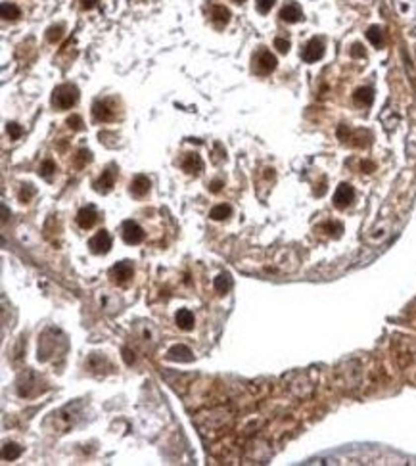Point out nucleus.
Masks as SVG:
<instances>
[{
  "mask_svg": "<svg viewBox=\"0 0 416 466\" xmlns=\"http://www.w3.org/2000/svg\"><path fill=\"white\" fill-rule=\"evenodd\" d=\"M88 248H90L92 253H96V255H104V253H108L110 248H112V236H110V233H106V231L96 233L90 240H88Z\"/></svg>",
  "mask_w": 416,
  "mask_h": 466,
  "instance_id": "nucleus-4",
  "label": "nucleus"
},
{
  "mask_svg": "<svg viewBox=\"0 0 416 466\" xmlns=\"http://www.w3.org/2000/svg\"><path fill=\"white\" fill-rule=\"evenodd\" d=\"M274 48L278 50V52H282V54H286L288 50H290V41H286V39H274Z\"/></svg>",
  "mask_w": 416,
  "mask_h": 466,
  "instance_id": "nucleus-28",
  "label": "nucleus"
},
{
  "mask_svg": "<svg viewBox=\"0 0 416 466\" xmlns=\"http://www.w3.org/2000/svg\"><path fill=\"white\" fill-rule=\"evenodd\" d=\"M115 184V171H112V169H106L104 173H102V176L94 182V190L96 192H102V194H108L110 190L114 188Z\"/></svg>",
  "mask_w": 416,
  "mask_h": 466,
  "instance_id": "nucleus-12",
  "label": "nucleus"
},
{
  "mask_svg": "<svg viewBox=\"0 0 416 466\" xmlns=\"http://www.w3.org/2000/svg\"><path fill=\"white\" fill-rule=\"evenodd\" d=\"M35 194V188L31 186V184H23V188H21V192H19V200L25 204V202H29L31 200V196Z\"/></svg>",
  "mask_w": 416,
  "mask_h": 466,
  "instance_id": "nucleus-26",
  "label": "nucleus"
},
{
  "mask_svg": "<svg viewBox=\"0 0 416 466\" xmlns=\"http://www.w3.org/2000/svg\"><path fill=\"white\" fill-rule=\"evenodd\" d=\"M21 132H23V129H21L17 123H8V134H10V138L17 140V138L21 136Z\"/></svg>",
  "mask_w": 416,
  "mask_h": 466,
  "instance_id": "nucleus-27",
  "label": "nucleus"
},
{
  "mask_svg": "<svg viewBox=\"0 0 416 466\" xmlns=\"http://www.w3.org/2000/svg\"><path fill=\"white\" fill-rule=\"evenodd\" d=\"M280 19L286 23H297L303 19V12L297 4H288L280 10Z\"/></svg>",
  "mask_w": 416,
  "mask_h": 466,
  "instance_id": "nucleus-13",
  "label": "nucleus"
},
{
  "mask_svg": "<svg viewBox=\"0 0 416 466\" xmlns=\"http://www.w3.org/2000/svg\"><path fill=\"white\" fill-rule=\"evenodd\" d=\"M322 56H324V43H322L320 39H316V37L305 44V48H303V52H301V58L305 59L307 63H313V61L320 59Z\"/></svg>",
  "mask_w": 416,
  "mask_h": 466,
  "instance_id": "nucleus-5",
  "label": "nucleus"
},
{
  "mask_svg": "<svg viewBox=\"0 0 416 466\" xmlns=\"http://www.w3.org/2000/svg\"><path fill=\"white\" fill-rule=\"evenodd\" d=\"M67 125H69L71 129H75V131H81V129H83V119L79 116H71L67 119Z\"/></svg>",
  "mask_w": 416,
  "mask_h": 466,
  "instance_id": "nucleus-29",
  "label": "nucleus"
},
{
  "mask_svg": "<svg viewBox=\"0 0 416 466\" xmlns=\"http://www.w3.org/2000/svg\"><path fill=\"white\" fill-rule=\"evenodd\" d=\"M21 453H23V449H21L19 445H15V443H6V445L2 447V459H4V461H15Z\"/></svg>",
  "mask_w": 416,
  "mask_h": 466,
  "instance_id": "nucleus-20",
  "label": "nucleus"
},
{
  "mask_svg": "<svg viewBox=\"0 0 416 466\" xmlns=\"http://www.w3.org/2000/svg\"><path fill=\"white\" fill-rule=\"evenodd\" d=\"M56 171V167H54V163L52 161L48 160V161H44L43 165H41V169H39V175L41 176H44V178H50L52 176V173Z\"/></svg>",
  "mask_w": 416,
  "mask_h": 466,
  "instance_id": "nucleus-23",
  "label": "nucleus"
},
{
  "mask_svg": "<svg viewBox=\"0 0 416 466\" xmlns=\"http://www.w3.org/2000/svg\"><path fill=\"white\" fill-rule=\"evenodd\" d=\"M92 116L96 121H112L115 117V110L110 106L108 100H98L92 106Z\"/></svg>",
  "mask_w": 416,
  "mask_h": 466,
  "instance_id": "nucleus-8",
  "label": "nucleus"
},
{
  "mask_svg": "<svg viewBox=\"0 0 416 466\" xmlns=\"http://www.w3.org/2000/svg\"><path fill=\"white\" fill-rule=\"evenodd\" d=\"M110 277L114 278V282H127L130 277H132V263L130 261H119L117 265H114L110 269Z\"/></svg>",
  "mask_w": 416,
  "mask_h": 466,
  "instance_id": "nucleus-7",
  "label": "nucleus"
},
{
  "mask_svg": "<svg viewBox=\"0 0 416 466\" xmlns=\"http://www.w3.org/2000/svg\"><path fill=\"white\" fill-rule=\"evenodd\" d=\"M234 2H244V0H234Z\"/></svg>",
  "mask_w": 416,
  "mask_h": 466,
  "instance_id": "nucleus-36",
  "label": "nucleus"
},
{
  "mask_svg": "<svg viewBox=\"0 0 416 466\" xmlns=\"http://www.w3.org/2000/svg\"><path fill=\"white\" fill-rule=\"evenodd\" d=\"M130 355H132V353H130L129 350H123V359H125V363L127 364H130L132 361H134V357H130Z\"/></svg>",
  "mask_w": 416,
  "mask_h": 466,
  "instance_id": "nucleus-34",
  "label": "nucleus"
},
{
  "mask_svg": "<svg viewBox=\"0 0 416 466\" xmlns=\"http://www.w3.org/2000/svg\"><path fill=\"white\" fill-rule=\"evenodd\" d=\"M353 198H355V190H353V186H349V184H340L338 188H336V192H334V205L336 207H340V209H344V207H347V205L353 202Z\"/></svg>",
  "mask_w": 416,
  "mask_h": 466,
  "instance_id": "nucleus-6",
  "label": "nucleus"
},
{
  "mask_svg": "<svg viewBox=\"0 0 416 466\" xmlns=\"http://www.w3.org/2000/svg\"><path fill=\"white\" fill-rule=\"evenodd\" d=\"M276 63L278 61L274 58V54H271V50L261 48L257 54L253 56V71L257 73V75H269L271 71H274Z\"/></svg>",
  "mask_w": 416,
  "mask_h": 466,
  "instance_id": "nucleus-2",
  "label": "nucleus"
},
{
  "mask_svg": "<svg viewBox=\"0 0 416 466\" xmlns=\"http://www.w3.org/2000/svg\"><path fill=\"white\" fill-rule=\"evenodd\" d=\"M79 2H81V6H83V8L90 10V8H94V6H96V2H100V0H79Z\"/></svg>",
  "mask_w": 416,
  "mask_h": 466,
  "instance_id": "nucleus-32",
  "label": "nucleus"
},
{
  "mask_svg": "<svg viewBox=\"0 0 416 466\" xmlns=\"http://www.w3.org/2000/svg\"><path fill=\"white\" fill-rule=\"evenodd\" d=\"M211 17H213V23H215L217 27H223V25H227V23H229L230 12L225 8V6L215 4V6L211 8Z\"/></svg>",
  "mask_w": 416,
  "mask_h": 466,
  "instance_id": "nucleus-16",
  "label": "nucleus"
},
{
  "mask_svg": "<svg viewBox=\"0 0 416 466\" xmlns=\"http://www.w3.org/2000/svg\"><path fill=\"white\" fill-rule=\"evenodd\" d=\"M213 286H215V290L219 291V293H227V291L232 288V278H230L229 273H223V275H219V277L215 278Z\"/></svg>",
  "mask_w": 416,
  "mask_h": 466,
  "instance_id": "nucleus-18",
  "label": "nucleus"
},
{
  "mask_svg": "<svg viewBox=\"0 0 416 466\" xmlns=\"http://www.w3.org/2000/svg\"><path fill=\"white\" fill-rule=\"evenodd\" d=\"M148 190H150V180H148V176L144 175H138L132 178V182H130V194L134 196V198H142V196H146L148 194Z\"/></svg>",
  "mask_w": 416,
  "mask_h": 466,
  "instance_id": "nucleus-14",
  "label": "nucleus"
},
{
  "mask_svg": "<svg viewBox=\"0 0 416 466\" xmlns=\"http://www.w3.org/2000/svg\"><path fill=\"white\" fill-rule=\"evenodd\" d=\"M362 169H364V173H372L374 165H372V163H366V161H364V163H362Z\"/></svg>",
  "mask_w": 416,
  "mask_h": 466,
  "instance_id": "nucleus-35",
  "label": "nucleus"
},
{
  "mask_svg": "<svg viewBox=\"0 0 416 466\" xmlns=\"http://www.w3.org/2000/svg\"><path fill=\"white\" fill-rule=\"evenodd\" d=\"M96 221H98V213H96L94 205H86V207H83V209L77 213V223H79V227L85 229V231L90 229Z\"/></svg>",
  "mask_w": 416,
  "mask_h": 466,
  "instance_id": "nucleus-9",
  "label": "nucleus"
},
{
  "mask_svg": "<svg viewBox=\"0 0 416 466\" xmlns=\"http://www.w3.org/2000/svg\"><path fill=\"white\" fill-rule=\"evenodd\" d=\"M175 322L180 330H192L194 328V315L190 309H180L177 315H175Z\"/></svg>",
  "mask_w": 416,
  "mask_h": 466,
  "instance_id": "nucleus-15",
  "label": "nucleus"
},
{
  "mask_svg": "<svg viewBox=\"0 0 416 466\" xmlns=\"http://www.w3.org/2000/svg\"><path fill=\"white\" fill-rule=\"evenodd\" d=\"M366 39L370 41L372 46L380 48V46L384 44V33H382V29H380L378 25H372V27H368V31H366Z\"/></svg>",
  "mask_w": 416,
  "mask_h": 466,
  "instance_id": "nucleus-19",
  "label": "nucleus"
},
{
  "mask_svg": "<svg viewBox=\"0 0 416 466\" xmlns=\"http://www.w3.org/2000/svg\"><path fill=\"white\" fill-rule=\"evenodd\" d=\"M353 100L359 104V106H370L374 100V90L370 87L357 88L355 94H353Z\"/></svg>",
  "mask_w": 416,
  "mask_h": 466,
  "instance_id": "nucleus-17",
  "label": "nucleus"
},
{
  "mask_svg": "<svg viewBox=\"0 0 416 466\" xmlns=\"http://www.w3.org/2000/svg\"><path fill=\"white\" fill-rule=\"evenodd\" d=\"M221 186H223V180H213V182L209 184V190H211V192H219Z\"/></svg>",
  "mask_w": 416,
  "mask_h": 466,
  "instance_id": "nucleus-33",
  "label": "nucleus"
},
{
  "mask_svg": "<svg viewBox=\"0 0 416 466\" xmlns=\"http://www.w3.org/2000/svg\"><path fill=\"white\" fill-rule=\"evenodd\" d=\"M77 100H79V90L75 85H69V83L59 85L52 92V106L56 110H69L77 104Z\"/></svg>",
  "mask_w": 416,
  "mask_h": 466,
  "instance_id": "nucleus-1",
  "label": "nucleus"
},
{
  "mask_svg": "<svg viewBox=\"0 0 416 466\" xmlns=\"http://www.w3.org/2000/svg\"><path fill=\"white\" fill-rule=\"evenodd\" d=\"M121 236H123V240L129 244V246H136V244H140L144 240V231L134 223V221H125L123 223V227H121Z\"/></svg>",
  "mask_w": 416,
  "mask_h": 466,
  "instance_id": "nucleus-3",
  "label": "nucleus"
},
{
  "mask_svg": "<svg viewBox=\"0 0 416 466\" xmlns=\"http://www.w3.org/2000/svg\"><path fill=\"white\" fill-rule=\"evenodd\" d=\"M90 160H92V154H90L88 150H81V152H79V165H85V163H88Z\"/></svg>",
  "mask_w": 416,
  "mask_h": 466,
  "instance_id": "nucleus-31",
  "label": "nucleus"
},
{
  "mask_svg": "<svg viewBox=\"0 0 416 466\" xmlns=\"http://www.w3.org/2000/svg\"><path fill=\"white\" fill-rule=\"evenodd\" d=\"M182 169L188 175H200L203 171V161H201L198 154H186L184 160H182Z\"/></svg>",
  "mask_w": 416,
  "mask_h": 466,
  "instance_id": "nucleus-10",
  "label": "nucleus"
},
{
  "mask_svg": "<svg viewBox=\"0 0 416 466\" xmlns=\"http://www.w3.org/2000/svg\"><path fill=\"white\" fill-rule=\"evenodd\" d=\"M0 12H2V17H4V19H17V17L21 15L19 8H17L15 4H12V2H2Z\"/></svg>",
  "mask_w": 416,
  "mask_h": 466,
  "instance_id": "nucleus-21",
  "label": "nucleus"
},
{
  "mask_svg": "<svg viewBox=\"0 0 416 466\" xmlns=\"http://www.w3.org/2000/svg\"><path fill=\"white\" fill-rule=\"evenodd\" d=\"M230 213H232V209H230V205H215L213 209H211V213H209V217L213 219V221H223V219L230 217Z\"/></svg>",
  "mask_w": 416,
  "mask_h": 466,
  "instance_id": "nucleus-22",
  "label": "nucleus"
},
{
  "mask_svg": "<svg viewBox=\"0 0 416 466\" xmlns=\"http://www.w3.org/2000/svg\"><path fill=\"white\" fill-rule=\"evenodd\" d=\"M61 35H63V27H61V25H56V27H50V29H48V35H46V37H48L50 43H56V41L61 39Z\"/></svg>",
  "mask_w": 416,
  "mask_h": 466,
  "instance_id": "nucleus-25",
  "label": "nucleus"
},
{
  "mask_svg": "<svg viewBox=\"0 0 416 466\" xmlns=\"http://www.w3.org/2000/svg\"><path fill=\"white\" fill-rule=\"evenodd\" d=\"M351 56H353V58H362V56H364V46L359 43L353 44V46H351Z\"/></svg>",
  "mask_w": 416,
  "mask_h": 466,
  "instance_id": "nucleus-30",
  "label": "nucleus"
},
{
  "mask_svg": "<svg viewBox=\"0 0 416 466\" xmlns=\"http://www.w3.org/2000/svg\"><path fill=\"white\" fill-rule=\"evenodd\" d=\"M167 359H171V361H178V363H190L192 359H194V355H192V351L188 350L186 346H173L171 350L167 351Z\"/></svg>",
  "mask_w": 416,
  "mask_h": 466,
  "instance_id": "nucleus-11",
  "label": "nucleus"
},
{
  "mask_svg": "<svg viewBox=\"0 0 416 466\" xmlns=\"http://www.w3.org/2000/svg\"><path fill=\"white\" fill-rule=\"evenodd\" d=\"M274 2H276V0H257V2H255L257 12L259 14H269V12H271V8L274 6Z\"/></svg>",
  "mask_w": 416,
  "mask_h": 466,
  "instance_id": "nucleus-24",
  "label": "nucleus"
}]
</instances>
